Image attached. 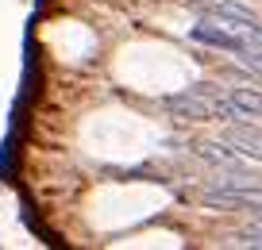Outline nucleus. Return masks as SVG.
<instances>
[{
	"mask_svg": "<svg viewBox=\"0 0 262 250\" xmlns=\"http://www.w3.org/2000/svg\"><path fill=\"white\" fill-rule=\"evenodd\" d=\"M166 108L181 120H228L231 104L220 97H212L208 89H193V93H178V97H166Z\"/></svg>",
	"mask_w": 262,
	"mask_h": 250,
	"instance_id": "1",
	"label": "nucleus"
},
{
	"mask_svg": "<svg viewBox=\"0 0 262 250\" xmlns=\"http://www.w3.org/2000/svg\"><path fill=\"white\" fill-rule=\"evenodd\" d=\"M201 204L224 208V212L251 208V204H262V185H208L201 189Z\"/></svg>",
	"mask_w": 262,
	"mask_h": 250,
	"instance_id": "2",
	"label": "nucleus"
},
{
	"mask_svg": "<svg viewBox=\"0 0 262 250\" xmlns=\"http://www.w3.org/2000/svg\"><path fill=\"white\" fill-rule=\"evenodd\" d=\"M189 35H193L196 42H208V47L231 50V54H239V50L247 47V42L239 39V35H231L228 27H216V24H196V27H193V31H189Z\"/></svg>",
	"mask_w": 262,
	"mask_h": 250,
	"instance_id": "3",
	"label": "nucleus"
},
{
	"mask_svg": "<svg viewBox=\"0 0 262 250\" xmlns=\"http://www.w3.org/2000/svg\"><path fill=\"white\" fill-rule=\"evenodd\" d=\"M228 143L235 146L239 154H247V158H258V162H262V135H258V131H247V127H228Z\"/></svg>",
	"mask_w": 262,
	"mask_h": 250,
	"instance_id": "4",
	"label": "nucleus"
},
{
	"mask_svg": "<svg viewBox=\"0 0 262 250\" xmlns=\"http://www.w3.org/2000/svg\"><path fill=\"white\" fill-rule=\"evenodd\" d=\"M228 104H231V112H239V116H262V93H254V89H235Z\"/></svg>",
	"mask_w": 262,
	"mask_h": 250,
	"instance_id": "5",
	"label": "nucleus"
},
{
	"mask_svg": "<svg viewBox=\"0 0 262 250\" xmlns=\"http://www.w3.org/2000/svg\"><path fill=\"white\" fill-rule=\"evenodd\" d=\"M193 150L201 154V158L216 162V166H235V154H231V150H224L220 143H193Z\"/></svg>",
	"mask_w": 262,
	"mask_h": 250,
	"instance_id": "6",
	"label": "nucleus"
},
{
	"mask_svg": "<svg viewBox=\"0 0 262 250\" xmlns=\"http://www.w3.org/2000/svg\"><path fill=\"white\" fill-rule=\"evenodd\" d=\"M239 62H243L247 70L262 73V50H251V47H243V50H239Z\"/></svg>",
	"mask_w": 262,
	"mask_h": 250,
	"instance_id": "7",
	"label": "nucleus"
},
{
	"mask_svg": "<svg viewBox=\"0 0 262 250\" xmlns=\"http://www.w3.org/2000/svg\"><path fill=\"white\" fill-rule=\"evenodd\" d=\"M243 242H251V246H262V227H251V231L243 235Z\"/></svg>",
	"mask_w": 262,
	"mask_h": 250,
	"instance_id": "8",
	"label": "nucleus"
}]
</instances>
